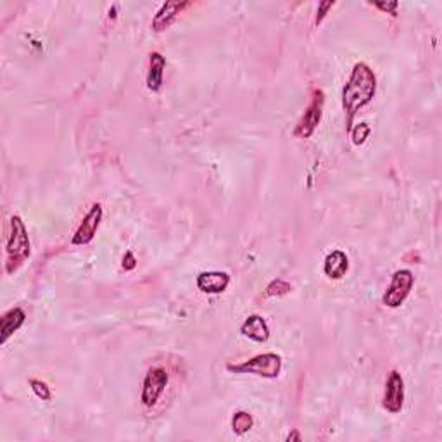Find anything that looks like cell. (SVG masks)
<instances>
[{
    "mask_svg": "<svg viewBox=\"0 0 442 442\" xmlns=\"http://www.w3.org/2000/svg\"><path fill=\"white\" fill-rule=\"evenodd\" d=\"M165 56H163L161 52H153L149 57V71H147V88H149L150 92H161L163 85H165Z\"/></svg>",
    "mask_w": 442,
    "mask_h": 442,
    "instance_id": "7c38bea8",
    "label": "cell"
},
{
    "mask_svg": "<svg viewBox=\"0 0 442 442\" xmlns=\"http://www.w3.org/2000/svg\"><path fill=\"white\" fill-rule=\"evenodd\" d=\"M30 387H31V391H34V394H35L38 399H42V401H51V398H52L51 387H48L45 382H42V380L31 379V380H30Z\"/></svg>",
    "mask_w": 442,
    "mask_h": 442,
    "instance_id": "ac0fdd59",
    "label": "cell"
},
{
    "mask_svg": "<svg viewBox=\"0 0 442 442\" xmlns=\"http://www.w3.org/2000/svg\"><path fill=\"white\" fill-rule=\"evenodd\" d=\"M135 266H137V259H135L133 252H125V256H123V268H125V272H132V269H135Z\"/></svg>",
    "mask_w": 442,
    "mask_h": 442,
    "instance_id": "44dd1931",
    "label": "cell"
},
{
    "mask_svg": "<svg viewBox=\"0 0 442 442\" xmlns=\"http://www.w3.org/2000/svg\"><path fill=\"white\" fill-rule=\"evenodd\" d=\"M168 382H170V375H168L166 368L163 366H153L145 374L144 384H142V394L140 401L145 408H154L161 396L165 394Z\"/></svg>",
    "mask_w": 442,
    "mask_h": 442,
    "instance_id": "8992f818",
    "label": "cell"
},
{
    "mask_svg": "<svg viewBox=\"0 0 442 442\" xmlns=\"http://www.w3.org/2000/svg\"><path fill=\"white\" fill-rule=\"evenodd\" d=\"M335 6L334 0H327V2H322L318 4V12H317V19H314V24H322L323 19L327 18V12H329V9H332V7Z\"/></svg>",
    "mask_w": 442,
    "mask_h": 442,
    "instance_id": "d6986e66",
    "label": "cell"
},
{
    "mask_svg": "<svg viewBox=\"0 0 442 442\" xmlns=\"http://www.w3.org/2000/svg\"><path fill=\"white\" fill-rule=\"evenodd\" d=\"M347 269H349V259H347L346 252L341 251V249L329 252L325 261H323V272L332 280H341V278L346 277Z\"/></svg>",
    "mask_w": 442,
    "mask_h": 442,
    "instance_id": "4fadbf2b",
    "label": "cell"
},
{
    "mask_svg": "<svg viewBox=\"0 0 442 442\" xmlns=\"http://www.w3.org/2000/svg\"><path fill=\"white\" fill-rule=\"evenodd\" d=\"M323 106H325V93L320 88H314L311 93V101L306 108L301 120L297 121L294 128V137L297 138H309L314 133V130L320 125L323 116Z\"/></svg>",
    "mask_w": 442,
    "mask_h": 442,
    "instance_id": "277c9868",
    "label": "cell"
},
{
    "mask_svg": "<svg viewBox=\"0 0 442 442\" xmlns=\"http://www.w3.org/2000/svg\"><path fill=\"white\" fill-rule=\"evenodd\" d=\"M371 6L376 7V9L387 12V14H391V16H398L399 4L396 2V0H392V2H374Z\"/></svg>",
    "mask_w": 442,
    "mask_h": 442,
    "instance_id": "ffe728a7",
    "label": "cell"
},
{
    "mask_svg": "<svg viewBox=\"0 0 442 442\" xmlns=\"http://www.w3.org/2000/svg\"><path fill=\"white\" fill-rule=\"evenodd\" d=\"M240 334L244 337L251 339L255 342H266L269 339V327L263 317L259 314H251L240 327Z\"/></svg>",
    "mask_w": 442,
    "mask_h": 442,
    "instance_id": "5bb4252c",
    "label": "cell"
},
{
    "mask_svg": "<svg viewBox=\"0 0 442 442\" xmlns=\"http://www.w3.org/2000/svg\"><path fill=\"white\" fill-rule=\"evenodd\" d=\"M230 285V275L225 272H202L197 277V289L204 294H221Z\"/></svg>",
    "mask_w": 442,
    "mask_h": 442,
    "instance_id": "8fae6325",
    "label": "cell"
},
{
    "mask_svg": "<svg viewBox=\"0 0 442 442\" xmlns=\"http://www.w3.org/2000/svg\"><path fill=\"white\" fill-rule=\"evenodd\" d=\"M292 290V285L289 282H285L284 278H277V280H272L268 284V287L264 289V296L266 297H278V296H285Z\"/></svg>",
    "mask_w": 442,
    "mask_h": 442,
    "instance_id": "2e32d148",
    "label": "cell"
},
{
    "mask_svg": "<svg viewBox=\"0 0 442 442\" xmlns=\"http://www.w3.org/2000/svg\"><path fill=\"white\" fill-rule=\"evenodd\" d=\"M376 92V76L374 69L366 63H356L351 71L349 80L342 90V109L346 113L347 132L353 128L354 116L358 110L374 101Z\"/></svg>",
    "mask_w": 442,
    "mask_h": 442,
    "instance_id": "6da1fadb",
    "label": "cell"
},
{
    "mask_svg": "<svg viewBox=\"0 0 442 442\" xmlns=\"http://www.w3.org/2000/svg\"><path fill=\"white\" fill-rule=\"evenodd\" d=\"M382 406L384 409H387L389 413H392V415L399 413L404 406V380L399 371L392 370L387 376Z\"/></svg>",
    "mask_w": 442,
    "mask_h": 442,
    "instance_id": "ba28073f",
    "label": "cell"
},
{
    "mask_svg": "<svg viewBox=\"0 0 442 442\" xmlns=\"http://www.w3.org/2000/svg\"><path fill=\"white\" fill-rule=\"evenodd\" d=\"M102 216H104V210L99 202L93 204L90 207V211L85 215V218L81 220V223L78 225L75 235H73V245H87L93 240V237L97 235V230L101 227Z\"/></svg>",
    "mask_w": 442,
    "mask_h": 442,
    "instance_id": "52a82bcc",
    "label": "cell"
},
{
    "mask_svg": "<svg viewBox=\"0 0 442 442\" xmlns=\"http://www.w3.org/2000/svg\"><path fill=\"white\" fill-rule=\"evenodd\" d=\"M255 425V420H252V415L247 411H237L233 413L232 418V428L237 436H244Z\"/></svg>",
    "mask_w": 442,
    "mask_h": 442,
    "instance_id": "9a60e30c",
    "label": "cell"
},
{
    "mask_svg": "<svg viewBox=\"0 0 442 442\" xmlns=\"http://www.w3.org/2000/svg\"><path fill=\"white\" fill-rule=\"evenodd\" d=\"M371 128L368 123H359V125H356L354 128H351V138H353V144L354 145H363L366 142L368 135H370Z\"/></svg>",
    "mask_w": 442,
    "mask_h": 442,
    "instance_id": "e0dca14e",
    "label": "cell"
},
{
    "mask_svg": "<svg viewBox=\"0 0 442 442\" xmlns=\"http://www.w3.org/2000/svg\"><path fill=\"white\" fill-rule=\"evenodd\" d=\"M227 370L233 374H252L263 379H277L282 371V358L277 353L257 354L247 361L235 363V365L228 363Z\"/></svg>",
    "mask_w": 442,
    "mask_h": 442,
    "instance_id": "3957f363",
    "label": "cell"
},
{
    "mask_svg": "<svg viewBox=\"0 0 442 442\" xmlns=\"http://www.w3.org/2000/svg\"><path fill=\"white\" fill-rule=\"evenodd\" d=\"M301 439H302L301 433H299L297 431H294L292 433H289V436H287V441H289V442H292V441H301Z\"/></svg>",
    "mask_w": 442,
    "mask_h": 442,
    "instance_id": "7402d4cb",
    "label": "cell"
},
{
    "mask_svg": "<svg viewBox=\"0 0 442 442\" xmlns=\"http://www.w3.org/2000/svg\"><path fill=\"white\" fill-rule=\"evenodd\" d=\"M31 255L30 237L21 216L14 215L9 220V235L6 242V272L12 275L26 263Z\"/></svg>",
    "mask_w": 442,
    "mask_h": 442,
    "instance_id": "7a4b0ae2",
    "label": "cell"
},
{
    "mask_svg": "<svg viewBox=\"0 0 442 442\" xmlns=\"http://www.w3.org/2000/svg\"><path fill=\"white\" fill-rule=\"evenodd\" d=\"M24 322H26V313L23 308L16 306V308L7 309L0 318V344L4 346L9 341L12 335L24 325Z\"/></svg>",
    "mask_w": 442,
    "mask_h": 442,
    "instance_id": "30bf717a",
    "label": "cell"
},
{
    "mask_svg": "<svg viewBox=\"0 0 442 442\" xmlns=\"http://www.w3.org/2000/svg\"><path fill=\"white\" fill-rule=\"evenodd\" d=\"M188 7H192V2H187V0H171V2H165L159 11L155 12L154 19H153V30L155 34H161V31L168 30L175 21L178 19V16L182 14L183 11H187Z\"/></svg>",
    "mask_w": 442,
    "mask_h": 442,
    "instance_id": "9c48e42d",
    "label": "cell"
},
{
    "mask_svg": "<svg viewBox=\"0 0 442 442\" xmlns=\"http://www.w3.org/2000/svg\"><path fill=\"white\" fill-rule=\"evenodd\" d=\"M413 285H415V275H413L409 269H398V272L392 275L391 285H389L382 296L384 306L392 309L403 306L409 296V292H411Z\"/></svg>",
    "mask_w": 442,
    "mask_h": 442,
    "instance_id": "5b68a950",
    "label": "cell"
}]
</instances>
